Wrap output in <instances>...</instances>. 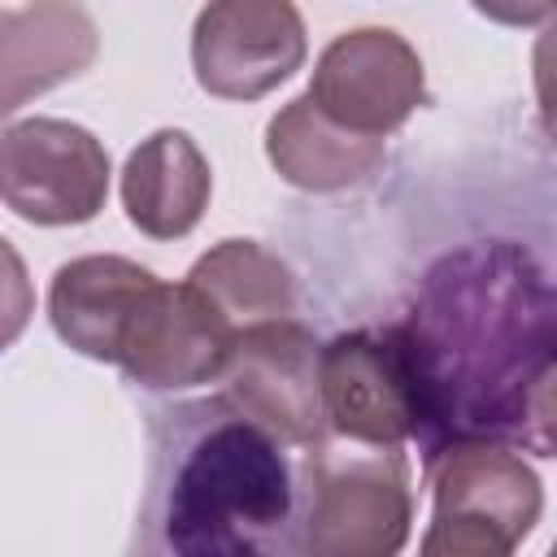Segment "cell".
<instances>
[{
  "label": "cell",
  "mask_w": 557,
  "mask_h": 557,
  "mask_svg": "<svg viewBox=\"0 0 557 557\" xmlns=\"http://www.w3.org/2000/svg\"><path fill=\"white\" fill-rule=\"evenodd\" d=\"M400 331L422 392V461L461 440L509 444L557 361V278L513 239H474L431 261Z\"/></svg>",
  "instance_id": "obj_1"
},
{
  "label": "cell",
  "mask_w": 557,
  "mask_h": 557,
  "mask_svg": "<svg viewBox=\"0 0 557 557\" xmlns=\"http://www.w3.org/2000/svg\"><path fill=\"white\" fill-rule=\"evenodd\" d=\"M283 448L222 392L157 409L139 548L174 557L296 553V470Z\"/></svg>",
  "instance_id": "obj_2"
},
{
  "label": "cell",
  "mask_w": 557,
  "mask_h": 557,
  "mask_svg": "<svg viewBox=\"0 0 557 557\" xmlns=\"http://www.w3.org/2000/svg\"><path fill=\"white\" fill-rule=\"evenodd\" d=\"M413 527V479L400 444L326 435L296 470V553L392 557Z\"/></svg>",
  "instance_id": "obj_3"
},
{
  "label": "cell",
  "mask_w": 557,
  "mask_h": 557,
  "mask_svg": "<svg viewBox=\"0 0 557 557\" xmlns=\"http://www.w3.org/2000/svg\"><path fill=\"white\" fill-rule=\"evenodd\" d=\"M426 557H509L544 513L540 474L505 440L448 444L431 466Z\"/></svg>",
  "instance_id": "obj_4"
},
{
  "label": "cell",
  "mask_w": 557,
  "mask_h": 557,
  "mask_svg": "<svg viewBox=\"0 0 557 557\" xmlns=\"http://www.w3.org/2000/svg\"><path fill=\"white\" fill-rule=\"evenodd\" d=\"M0 196L4 209L35 226H78L104 209L109 152L65 117H22L0 139Z\"/></svg>",
  "instance_id": "obj_5"
},
{
  "label": "cell",
  "mask_w": 557,
  "mask_h": 557,
  "mask_svg": "<svg viewBox=\"0 0 557 557\" xmlns=\"http://www.w3.org/2000/svg\"><path fill=\"white\" fill-rule=\"evenodd\" d=\"M322 400L331 435L361 444L418 440L422 392L400 322L339 331L322 344Z\"/></svg>",
  "instance_id": "obj_6"
},
{
  "label": "cell",
  "mask_w": 557,
  "mask_h": 557,
  "mask_svg": "<svg viewBox=\"0 0 557 557\" xmlns=\"http://www.w3.org/2000/svg\"><path fill=\"white\" fill-rule=\"evenodd\" d=\"M222 396L261 422L287 448H313L331 435L322 400V344L296 318L248 326L222 370Z\"/></svg>",
  "instance_id": "obj_7"
},
{
  "label": "cell",
  "mask_w": 557,
  "mask_h": 557,
  "mask_svg": "<svg viewBox=\"0 0 557 557\" xmlns=\"http://www.w3.org/2000/svg\"><path fill=\"white\" fill-rule=\"evenodd\" d=\"M296 0H209L191 22V70L218 100H261L305 65Z\"/></svg>",
  "instance_id": "obj_8"
},
{
  "label": "cell",
  "mask_w": 557,
  "mask_h": 557,
  "mask_svg": "<svg viewBox=\"0 0 557 557\" xmlns=\"http://www.w3.org/2000/svg\"><path fill=\"white\" fill-rule=\"evenodd\" d=\"M239 331L218 313V305L196 283H152L135 305L117 361L122 374L148 392H183L218 383Z\"/></svg>",
  "instance_id": "obj_9"
},
{
  "label": "cell",
  "mask_w": 557,
  "mask_h": 557,
  "mask_svg": "<svg viewBox=\"0 0 557 557\" xmlns=\"http://www.w3.org/2000/svg\"><path fill=\"white\" fill-rule=\"evenodd\" d=\"M309 96L339 126L387 139L426 104V70L405 35L387 26H357L322 48Z\"/></svg>",
  "instance_id": "obj_10"
},
{
  "label": "cell",
  "mask_w": 557,
  "mask_h": 557,
  "mask_svg": "<svg viewBox=\"0 0 557 557\" xmlns=\"http://www.w3.org/2000/svg\"><path fill=\"white\" fill-rule=\"evenodd\" d=\"M100 30L78 0H26L0 22V113H17L30 96L91 70Z\"/></svg>",
  "instance_id": "obj_11"
},
{
  "label": "cell",
  "mask_w": 557,
  "mask_h": 557,
  "mask_svg": "<svg viewBox=\"0 0 557 557\" xmlns=\"http://www.w3.org/2000/svg\"><path fill=\"white\" fill-rule=\"evenodd\" d=\"M157 274L131 257L91 252L74 257L52 274L48 287V322L61 344L91 361H117L122 331L144 300Z\"/></svg>",
  "instance_id": "obj_12"
},
{
  "label": "cell",
  "mask_w": 557,
  "mask_h": 557,
  "mask_svg": "<svg viewBox=\"0 0 557 557\" xmlns=\"http://www.w3.org/2000/svg\"><path fill=\"white\" fill-rule=\"evenodd\" d=\"M213 196V170L187 131L161 126L122 165V209L148 239H183L196 231Z\"/></svg>",
  "instance_id": "obj_13"
},
{
  "label": "cell",
  "mask_w": 557,
  "mask_h": 557,
  "mask_svg": "<svg viewBox=\"0 0 557 557\" xmlns=\"http://www.w3.org/2000/svg\"><path fill=\"white\" fill-rule=\"evenodd\" d=\"M265 157L278 170V178L300 191H348L383 165V139L339 126L305 91L270 117Z\"/></svg>",
  "instance_id": "obj_14"
},
{
  "label": "cell",
  "mask_w": 557,
  "mask_h": 557,
  "mask_svg": "<svg viewBox=\"0 0 557 557\" xmlns=\"http://www.w3.org/2000/svg\"><path fill=\"white\" fill-rule=\"evenodd\" d=\"M187 283H196L239 335L248 326L296 313V274L278 252L261 248L257 239L213 244L205 257H196Z\"/></svg>",
  "instance_id": "obj_15"
},
{
  "label": "cell",
  "mask_w": 557,
  "mask_h": 557,
  "mask_svg": "<svg viewBox=\"0 0 557 557\" xmlns=\"http://www.w3.org/2000/svg\"><path fill=\"white\" fill-rule=\"evenodd\" d=\"M513 444H522L535 457H557V361L531 387V400H527V413H522Z\"/></svg>",
  "instance_id": "obj_16"
},
{
  "label": "cell",
  "mask_w": 557,
  "mask_h": 557,
  "mask_svg": "<svg viewBox=\"0 0 557 557\" xmlns=\"http://www.w3.org/2000/svg\"><path fill=\"white\" fill-rule=\"evenodd\" d=\"M531 78H535V100H540V122L557 148V22H544L535 52H531Z\"/></svg>",
  "instance_id": "obj_17"
},
{
  "label": "cell",
  "mask_w": 557,
  "mask_h": 557,
  "mask_svg": "<svg viewBox=\"0 0 557 557\" xmlns=\"http://www.w3.org/2000/svg\"><path fill=\"white\" fill-rule=\"evenodd\" d=\"M470 4L500 26H544L553 13V0H470Z\"/></svg>",
  "instance_id": "obj_18"
},
{
  "label": "cell",
  "mask_w": 557,
  "mask_h": 557,
  "mask_svg": "<svg viewBox=\"0 0 557 557\" xmlns=\"http://www.w3.org/2000/svg\"><path fill=\"white\" fill-rule=\"evenodd\" d=\"M553 553H557V540H553Z\"/></svg>",
  "instance_id": "obj_19"
},
{
  "label": "cell",
  "mask_w": 557,
  "mask_h": 557,
  "mask_svg": "<svg viewBox=\"0 0 557 557\" xmlns=\"http://www.w3.org/2000/svg\"><path fill=\"white\" fill-rule=\"evenodd\" d=\"M553 9H557V0H553Z\"/></svg>",
  "instance_id": "obj_20"
}]
</instances>
